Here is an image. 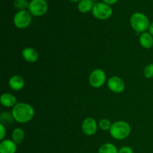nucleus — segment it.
Instances as JSON below:
<instances>
[{
	"mask_svg": "<svg viewBox=\"0 0 153 153\" xmlns=\"http://www.w3.org/2000/svg\"><path fill=\"white\" fill-rule=\"evenodd\" d=\"M6 136V127L3 124L0 123V140H3Z\"/></svg>",
	"mask_w": 153,
	"mask_h": 153,
	"instance_id": "4be33fe9",
	"label": "nucleus"
},
{
	"mask_svg": "<svg viewBox=\"0 0 153 153\" xmlns=\"http://www.w3.org/2000/svg\"><path fill=\"white\" fill-rule=\"evenodd\" d=\"M149 32L153 36V22H151L150 25H149Z\"/></svg>",
	"mask_w": 153,
	"mask_h": 153,
	"instance_id": "393cba45",
	"label": "nucleus"
},
{
	"mask_svg": "<svg viewBox=\"0 0 153 153\" xmlns=\"http://www.w3.org/2000/svg\"><path fill=\"white\" fill-rule=\"evenodd\" d=\"M98 153H118V149L113 143H105L100 146Z\"/></svg>",
	"mask_w": 153,
	"mask_h": 153,
	"instance_id": "f3484780",
	"label": "nucleus"
},
{
	"mask_svg": "<svg viewBox=\"0 0 153 153\" xmlns=\"http://www.w3.org/2000/svg\"><path fill=\"white\" fill-rule=\"evenodd\" d=\"M106 73L102 69H95L91 73L89 76V83L94 88H100L106 82Z\"/></svg>",
	"mask_w": 153,
	"mask_h": 153,
	"instance_id": "0eeeda50",
	"label": "nucleus"
},
{
	"mask_svg": "<svg viewBox=\"0 0 153 153\" xmlns=\"http://www.w3.org/2000/svg\"><path fill=\"white\" fill-rule=\"evenodd\" d=\"M150 23L148 16L141 12H135L130 17V25L137 34L146 32L149 30Z\"/></svg>",
	"mask_w": 153,
	"mask_h": 153,
	"instance_id": "f03ea898",
	"label": "nucleus"
},
{
	"mask_svg": "<svg viewBox=\"0 0 153 153\" xmlns=\"http://www.w3.org/2000/svg\"><path fill=\"white\" fill-rule=\"evenodd\" d=\"M17 144L10 139H4L0 143V153H16Z\"/></svg>",
	"mask_w": 153,
	"mask_h": 153,
	"instance_id": "9b49d317",
	"label": "nucleus"
},
{
	"mask_svg": "<svg viewBox=\"0 0 153 153\" xmlns=\"http://www.w3.org/2000/svg\"><path fill=\"white\" fill-rule=\"evenodd\" d=\"M12 115L16 122L26 123L31 121L34 116V109L28 103L18 102L12 108Z\"/></svg>",
	"mask_w": 153,
	"mask_h": 153,
	"instance_id": "f257e3e1",
	"label": "nucleus"
},
{
	"mask_svg": "<svg viewBox=\"0 0 153 153\" xmlns=\"http://www.w3.org/2000/svg\"><path fill=\"white\" fill-rule=\"evenodd\" d=\"M99 125L97 121L92 117H87L84 120L82 124V130L86 135H94L97 131Z\"/></svg>",
	"mask_w": 153,
	"mask_h": 153,
	"instance_id": "1a4fd4ad",
	"label": "nucleus"
},
{
	"mask_svg": "<svg viewBox=\"0 0 153 153\" xmlns=\"http://www.w3.org/2000/svg\"><path fill=\"white\" fill-rule=\"evenodd\" d=\"M94 17L100 20H106L112 16L113 10L109 4L102 1L95 2L92 10Z\"/></svg>",
	"mask_w": 153,
	"mask_h": 153,
	"instance_id": "20e7f679",
	"label": "nucleus"
},
{
	"mask_svg": "<svg viewBox=\"0 0 153 153\" xmlns=\"http://www.w3.org/2000/svg\"><path fill=\"white\" fill-rule=\"evenodd\" d=\"M49 9L46 0H31L29 2L28 10L32 16H42L46 13Z\"/></svg>",
	"mask_w": 153,
	"mask_h": 153,
	"instance_id": "39448f33",
	"label": "nucleus"
},
{
	"mask_svg": "<svg viewBox=\"0 0 153 153\" xmlns=\"http://www.w3.org/2000/svg\"><path fill=\"white\" fill-rule=\"evenodd\" d=\"M1 105L6 108H13L16 105V98L10 93H4L0 97Z\"/></svg>",
	"mask_w": 153,
	"mask_h": 153,
	"instance_id": "ddd939ff",
	"label": "nucleus"
},
{
	"mask_svg": "<svg viewBox=\"0 0 153 153\" xmlns=\"http://www.w3.org/2000/svg\"><path fill=\"white\" fill-rule=\"evenodd\" d=\"M29 2L30 1H28V0H15L13 5L18 10H23L28 8Z\"/></svg>",
	"mask_w": 153,
	"mask_h": 153,
	"instance_id": "6ab92c4d",
	"label": "nucleus"
},
{
	"mask_svg": "<svg viewBox=\"0 0 153 153\" xmlns=\"http://www.w3.org/2000/svg\"><path fill=\"white\" fill-rule=\"evenodd\" d=\"M117 1L118 0H102L103 2L106 3V4H109V5H111V4H115Z\"/></svg>",
	"mask_w": 153,
	"mask_h": 153,
	"instance_id": "b1692460",
	"label": "nucleus"
},
{
	"mask_svg": "<svg viewBox=\"0 0 153 153\" xmlns=\"http://www.w3.org/2000/svg\"><path fill=\"white\" fill-rule=\"evenodd\" d=\"M143 76L146 79H152L153 78V63L147 64L143 70Z\"/></svg>",
	"mask_w": 153,
	"mask_h": 153,
	"instance_id": "412c9836",
	"label": "nucleus"
},
{
	"mask_svg": "<svg viewBox=\"0 0 153 153\" xmlns=\"http://www.w3.org/2000/svg\"><path fill=\"white\" fill-rule=\"evenodd\" d=\"M108 88L114 94H120L126 88V84L121 78L118 76H111L108 80Z\"/></svg>",
	"mask_w": 153,
	"mask_h": 153,
	"instance_id": "6e6552de",
	"label": "nucleus"
},
{
	"mask_svg": "<svg viewBox=\"0 0 153 153\" xmlns=\"http://www.w3.org/2000/svg\"><path fill=\"white\" fill-rule=\"evenodd\" d=\"M94 4V0H81L78 4V9L81 13H88L93 10Z\"/></svg>",
	"mask_w": 153,
	"mask_h": 153,
	"instance_id": "2eb2a0df",
	"label": "nucleus"
},
{
	"mask_svg": "<svg viewBox=\"0 0 153 153\" xmlns=\"http://www.w3.org/2000/svg\"><path fill=\"white\" fill-rule=\"evenodd\" d=\"M12 140L17 145L21 144L25 138V132L21 128H16L13 129L11 134Z\"/></svg>",
	"mask_w": 153,
	"mask_h": 153,
	"instance_id": "dca6fc26",
	"label": "nucleus"
},
{
	"mask_svg": "<svg viewBox=\"0 0 153 153\" xmlns=\"http://www.w3.org/2000/svg\"><path fill=\"white\" fill-rule=\"evenodd\" d=\"M13 120H14V119H13L12 113L6 111L2 112L0 114V123L4 126L10 125L13 122Z\"/></svg>",
	"mask_w": 153,
	"mask_h": 153,
	"instance_id": "a211bd4d",
	"label": "nucleus"
},
{
	"mask_svg": "<svg viewBox=\"0 0 153 153\" xmlns=\"http://www.w3.org/2000/svg\"><path fill=\"white\" fill-rule=\"evenodd\" d=\"M8 85L13 91H19L25 87V80L21 76L14 75L9 79Z\"/></svg>",
	"mask_w": 153,
	"mask_h": 153,
	"instance_id": "9d476101",
	"label": "nucleus"
},
{
	"mask_svg": "<svg viewBox=\"0 0 153 153\" xmlns=\"http://www.w3.org/2000/svg\"><path fill=\"white\" fill-rule=\"evenodd\" d=\"M70 1H73V2H79L81 0H70Z\"/></svg>",
	"mask_w": 153,
	"mask_h": 153,
	"instance_id": "a878e982",
	"label": "nucleus"
},
{
	"mask_svg": "<svg viewBox=\"0 0 153 153\" xmlns=\"http://www.w3.org/2000/svg\"><path fill=\"white\" fill-rule=\"evenodd\" d=\"M31 22V14L28 10H18L13 16V23L19 29L28 28Z\"/></svg>",
	"mask_w": 153,
	"mask_h": 153,
	"instance_id": "423d86ee",
	"label": "nucleus"
},
{
	"mask_svg": "<svg viewBox=\"0 0 153 153\" xmlns=\"http://www.w3.org/2000/svg\"><path fill=\"white\" fill-rule=\"evenodd\" d=\"M99 127L101 128L103 131H108V130H110L111 127L112 123H111V121L109 120L105 119H102L99 122Z\"/></svg>",
	"mask_w": 153,
	"mask_h": 153,
	"instance_id": "aec40b11",
	"label": "nucleus"
},
{
	"mask_svg": "<svg viewBox=\"0 0 153 153\" xmlns=\"http://www.w3.org/2000/svg\"><path fill=\"white\" fill-rule=\"evenodd\" d=\"M22 58L28 63H35L39 58L37 51L31 47H26L22 52Z\"/></svg>",
	"mask_w": 153,
	"mask_h": 153,
	"instance_id": "f8f14e48",
	"label": "nucleus"
},
{
	"mask_svg": "<svg viewBox=\"0 0 153 153\" xmlns=\"http://www.w3.org/2000/svg\"><path fill=\"white\" fill-rule=\"evenodd\" d=\"M131 126L126 121H117L112 123L109 132L114 139L122 140L127 138L131 133Z\"/></svg>",
	"mask_w": 153,
	"mask_h": 153,
	"instance_id": "7ed1b4c3",
	"label": "nucleus"
},
{
	"mask_svg": "<svg viewBox=\"0 0 153 153\" xmlns=\"http://www.w3.org/2000/svg\"><path fill=\"white\" fill-rule=\"evenodd\" d=\"M140 46L146 49H151L153 46V36L149 32L141 33L139 36Z\"/></svg>",
	"mask_w": 153,
	"mask_h": 153,
	"instance_id": "4468645a",
	"label": "nucleus"
},
{
	"mask_svg": "<svg viewBox=\"0 0 153 153\" xmlns=\"http://www.w3.org/2000/svg\"><path fill=\"white\" fill-rule=\"evenodd\" d=\"M118 153H134V152H133V149L130 146H125L121 147L118 150Z\"/></svg>",
	"mask_w": 153,
	"mask_h": 153,
	"instance_id": "5701e85b",
	"label": "nucleus"
}]
</instances>
